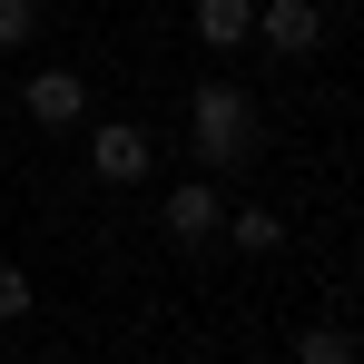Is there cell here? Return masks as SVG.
Segmentation results:
<instances>
[{"label": "cell", "instance_id": "6da1fadb", "mask_svg": "<svg viewBox=\"0 0 364 364\" xmlns=\"http://www.w3.org/2000/svg\"><path fill=\"white\" fill-rule=\"evenodd\" d=\"M256 109H246L237 79H197V99H187V148H197V168H246L256 158Z\"/></svg>", "mask_w": 364, "mask_h": 364}, {"label": "cell", "instance_id": "7a4b0ae2", "mask_svg": "<svg viewBox=\"0 0 364 364\" xmlns=\"http://www.w3.org/2000/svg\"><path fill=\"white\" fill-rule=\"evenodd\" d=\"M256 40H266L276 60H315V50H325V10H315V0H256Z\"/></svg>", "mask_w": 364, "mask_h": 364}, {"label": "cell", "instance_id": "3957f363", "mask_svg": "<svg viewBox=\"0 0 364 364\" xmlns=\"http://www.w3.org/2000/svg\"><path fill=\"white\" fill-rule=\"evenodd\" d=\"M148 158H158V148H148V128H99V138H89V178H109V187H138L148 178Z\"/></svg>", "mask_w": 364, "mask_h": 364}, {"label": "cell", "instance_id": "277c9868", "mask_svg": "<svg viewBox=\"0 0 364 364\" xmlns=\"http://www.w3.org/2000/svg\"><path fill=\"white\" fill-rule=\"evenodd\" d=\"M217 227H227V197H217L207 178H187L178 197H168V237H178V246H207Z\"/></svg>", "mask_w": 364, "mask_h": 364}, {"label": "cell", "instance_id": "5b68a950", "mask_svg": "<svg viewBox=\"0 0 364 364\" xmlns=\"http://www.w3.org/2000/svg\"><path fill=\"white\" fill-rule=\"evenodd\" d=\"M20 109H30V119H40V128H69V119H79V109H89V89H79L69 69H40V79L20 89Z\"/></svg>", "mask_w": 364, "mask_h": 364}, {"label": "cell", "instance_id": "8992f818", "mask_svg": "<svg viewBox=\"0 0 364 364\" xmlns=\"http://www.w3.org/2000/svg\"><path fill=\"white\" fill-rule=\"evenodd\" d=\"M187 20H197V40H207V50H237V40H256V0H197Z\"/></svg>", "mask_w": 364, "mask_h": 364}, {"label": "cell", "instance_id": "52a82bcc", "mask_svg": "<svg viewBox=\"0 0 364 364\" xmlns=\"http://www.w3.org/2000/svg\"><path fill=\"white\" fill-rule=\"evenodd\" d=\"M227 237H237L246 256H276V246H286V217H276V207H237V217H227Z\"/></svg>", "mask_w": 364, "mask_h": 364}, {"label": "cell", "instance_id": "ba28073f", "mask_svg": "<svg viewBox=\"0 0 364 364\" xmlns=\"http://www.w3.org/2000/svg\"><path fill=\"white\" fill-rule=\"evenodd\" d=\"M296 355H305V364H345V355H355V335H345V325H305Z\"/></svg>", "mask_w": 364, "mask_h": 364}, {"label": "cell", "instance_id": "9c48e42d", "mask_svg": "<svg viewBox=\"0 0 364 364\" xmlns=\"http://www.w3.org/2000/svg\"><path fill=\"white\" fill-rule=\"evenodd\" d=\"M30 30H40V0H0V50H20Z\"/></svg>", "mask_w": 364, "mask_h": 364}, {"label": "cell", "instance_id": "30bf717a", "mask_svg": "<svg viewBox=\"0 0 364 364\" xmlns=\"http://www.w3.org/2000/svg\"><path fill=\"white\" fill-rule=\"evenodd\" d=\"M20 315H30V276H20V266H0V325H20Z\"/></svg>", "mask_w": 364, "mask_h": 364}]
</instances>
